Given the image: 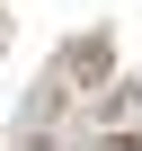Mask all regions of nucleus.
<instances>
[{"instance_id":"f257e3e1","label":"nucleus","mask_w":142,"mask_h":151,"mask_svg":"<svg viewBox=\"0 0 142 151\" xmlns=\"http://www.w3.org/2000/svg\"><path fill=\"white\" fill-rule=\"evenodd\" d=\"M71 71H80V80H89V71H107V36H80V45H71Z\"/></svg>"},{"instance_id":"f03ea898","label":"nucleus","mask_w":142,"mask_h":151,"mask_svg":"<svg viewBox=\"0 0 142 151\" xmlns=\"http://www.w3.org/2000/svg\"><path fill=\"white\" fill-rule=\"evenodd\" d=\"M98 151H142V142H133V133H107V142H98Z\"/></svg>"},{"instance_id":"7ed1b4c3","label":"nucleus","mask_w":142,"mask_h":151,"mask_svg":"<svg viewBox=\"0 0 142 151\" xmlns=\"http://www.w3.org/2000/svg\"><path fill=\"white\" fill-rule=\"evenodd\" d=\"M27 151H53V133H36V142H27Z\"/></svg>"}]
</instances>
